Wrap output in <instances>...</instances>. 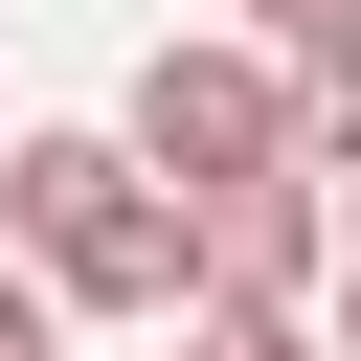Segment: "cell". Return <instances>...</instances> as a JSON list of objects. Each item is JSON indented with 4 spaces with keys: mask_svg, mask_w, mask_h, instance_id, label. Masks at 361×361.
I'll return each mask as SVG.
<instances>
[{
    "mask_svg": "<svg viewBox=\"0 0 361 361\" xmlns=\"http://www.w3.org/2000/svg\"><path fill=\"white\" fill-rule=\"evenodd\" d=\"M0 226L68 316H203V203L135 158V135H23L0 158Z\"/></svg>",
    "mask_w": 361,
    "mask_h": 361,
    "instance_id": "cell-1",
    "label": "cell"
},
{
    "mask_svg": "<svg viewBox=\"0 0 361 361\" xmlns=\"http://www.w3.org/2000/svg\"><path fill=\"white\" fill-rule=\"evenodd\" d=\"M113 135H135L180 203H226V180H293V158H316V113H293V45H158Z\"/></svg>",
    "mask_w": 361,
    "mask_h": 361,
    "instance_id": "cell-2",
    "label": "cell"
},
{
    "mask_svg": "<svg viewBox=\"0 0 361 361\" xmlns=\"http://www.w3.org/2000/svg\"><path fill=\"white\" fill-rule=\"evenodd\" d=\"M338 271H361V226H338V180H316V158L203 203V293H248V316H338Z\"/></svg>",
    "mask_w": 361,
    "mask_h": 361,
    "instance_id": "cell-3",
    "label": "cell"
},
{
    "mask_svg": "<svg viewBox=\"0 0 361 361\" xmlns=\"http://www.w3.org/2000/svg\"><path fill=\"white\" fill-rule=\"evenodd\" d=\"M180 361H338V338H316V316H248V293H203V316H180Z\"/></svg>",
    "mask_w": 361,
    "mask_h": 361,
    "instance_id": "cell-4",
    "label": "cell"
},
{
    "mask_svg": "<svg viewBox=\"0 0 361 361\" xmlns=\"http://www.w3.org/2000/svg\"><path fill=\"white\" fill-rule=\"evenodd\" d=\"M293 113H316V180H361V45H338V68H293Z\"/></svg>",
    "mask_w": 361,
    "mask_h": 361,
    "instance_id": "cell-5",
    "label": "cell"
},
{
    "mask_svg": "<svg viewBox=\"0 0 361 361\" xmlns=\"http://www.w3.org/2000/svg\"><path fill=\"white\" fill-rule=\"evenodd\" d=\"M248 45H293V68H338V45H361V0H248Z\"/></svg>",
    "mask_w": 361,
    "mask_h": 361,
    "instance_id": "cell-6",
    "label": "cell"
},
{
    "mask_svg": "<svg viewBox=\"0 0 361 361\" xmlns=\"http://www.w3.org/2000/svg\"><path fill=\"white\" fill-rule=\"evenodd\" d=\"M45 316H68V293H45V271H0V361H45Z\"/></svg>",
    "mask_w": 361,
    "mask_h": 361,
    "instance_id": "cell-7",
    "label": "cell"
},
{
    "mask_svg": "<svg viewBox=\"0 0 361 361\" xmlns=\"http://www.w3.org/2000/svg\"><path fill=\"white\" fill-rule=\"evenodd\" d=\"M316 338H338V361H361V271H338V316H316Z\"/></svg>",
    "mask_w": 361,
    "mask_h": 361,
    "instance_id": "cell-8",
    "label": "cell"
},
{
    "mask_svg": "<svg viewBox=\"0 0 361 361\" xmlns=\"http://www.w3.org/2000/svg\"><path fill=\"white\" fill-rule=\"evenodd\" d=\"M338 226H361V180H338Z\"/></svg>",
    "mask_w": 361,
    "mask_h": 361,
    "instance_id": "cell-9",
    "label": "cell"
}]
</instances>
